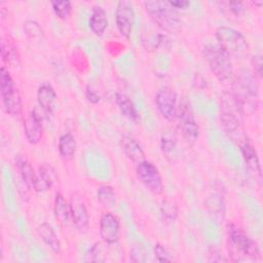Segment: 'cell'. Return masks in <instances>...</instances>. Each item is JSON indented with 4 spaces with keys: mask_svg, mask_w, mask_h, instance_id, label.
<instances>
[{
    "mask_svg": "<svg viewBox=\"0 0 263 263\" xmlns=\"http://www.w3.org/2000/svg\"><path fill=\"white\" fill-rule=\"evenodd\" d=\"M120 147L125 156L135 163L145 160V152L139 142L129 135H123L120 138Z\"/></svg>",
    "mask_w": 263,
    "mask_h": 263,
    "instance_id": "14",
    "label": "cell"
},
{
    "mask_svg": "<svg viewBox=\"0 0 263 263\" xmlns=\"http://www.w3.org/2000/svg\"><path fill=\"white\" fill-rule=\"evenodd\" d=\"M24 132L28 142L32 145L38 144L43 137L42 117L36 110H32L24 120Z\"/></svg>",
    "mask_w": 263,
    "mask_h": 263,
    "instance_id": "13",
    "label": "cell"
},
{
    "mask_svg": "<svg viewBox=\"0 0 263 263\" xmlns=\"http://www.w3.org/2000/svg\"><path fill=\"white\" fill-rule=\"evenodd\" d=\"M115 18L118 32L121 36L128 39L130 37L136 18L133 3L128 0L119 1L116 6Z\"/></svg>",
    "mask_w": 263,
    "mask_h": 263,
    "instance_id": "9",
    "label": "cell"
},
{
    "mask_svg": "<svg viewBox=\"0 0 263 263\" xmlns=\"http://www.w3.org/2000/svg\"><path fill=\"white\" fill-rule=\"evenodd\" d=\"M59 153L64 160H70L76 152V141L71 134H64L59 139Z\"/></svg>",
    "mask_w": 263,
    "mask_h": 263,
    "instance_id": "24",
    "label": "cell"
},
{
    "mask_svg": "<svg viewBox=\"0 0 263 263\" xmlns=\"http://www.w3.org/2000/svg\"><path fill=\"white\" fill-rule=\"evenodd\" d=\"M238 146L240 152L242 154V158L247 164V166L255 173L257 176H261V165L259 161V157L256 149L252 145V143L248 140V138H243L238 142Z\"/></svg>",
    "mask_w": 263,
    "mask_h": 263,
    "instance_id": "18",
    "label": "cell"
},
{
    "mask_svg": "<svg viewBox=\"0 0 263 263\" xmlns=\"http://www.w3.org/2000/svg\"><path fill=\"white\" fill-rule=\"evenodd\" d=\"M167 3L173 7V8H181L185 9L190 5V2L187 0H173V1H167Z\"/></svg>",
    "mask_w": 263,
    "mask_h": 263,
    "instance_id": "34",
    "label": "cell"
},
{
    "mask_svg": "<svg viewBox=\"0 0 263 263\" xmlns=\"http://www.w3.org/2000/svg\"><path fill=\"white\" fill-rule=\"evenodd\" d=\"M57 93L49 83H43L37 90V101L39 107L47 114H52L57 107Z\"/></svg>",
    "mask_w": 263,
    "mask_h": 263,
    "instance_id": "16",
    "label": "cell"
},
{
    "mask_svg": "<svg viewBox=\"0 0 263 263\" xmlns=\"http://www.w3.org/2000/svg\"><path fill=\"white\" fill-rule=\"evenodd\" d=\"M177 119L184 140L190 145L194 144L198 138L199 128L191 105L185 99L180 101V104L178 105Z\"/></svg>",
    "mask_w": 263,
    "mask_h": 263,
    "instance_id": "7",
    "label": "cell"
},
{
    "mask_svg": "<svg viewBox=\"0 0 263 263\" xmlns=\"http://www.w3.org/2000/svg\"><path fill=\"white\" fill-rule=\"evenodd\" d=\"M154 255L158 262H171L173 258L170 252L160 243H156L154 247Z\"/></svg>",
    "mask_w": 263,
    "mask_h": 263,
    "instance_id": "30",
    "label": "cell"
},
{
    "mask_svg": "<svg viewBox=\"0 0 263 263\" xmlns=\"http://www.w3.org/2000/svg\"><path fill=\"white\" fill-rule=\"evenodd\" d=\"M69 202L71 206L73 225H75L80 232L85 233L89 228V216L83 195L75 192L71 195Z\"/></svg>",
    "mask_w": 263,
    "mask_h": 263,
    "instance_id": "11",
    "label": "cell"
},
{
    "mask_svg": "<svg viewBox=\"0 0 263 263\" xmlns=\"http://www.w3.org/2000/svg\"><path fill=\"white\" fill-rule=\"evenodd\" d=\"M1 58L3 62L11 67H17L21 64L17 46L10 35L1 37Z\"/></svg>",
    "mask_w": 263,
    "mask_h": 263,
    "instance_id": "17",
    "label": "cell"
},
{
    "mask_svg": "<svg viewBox=\"0 0 263 263\" xmlns=\"http://www.w3.org/2000/svg\"><path fill=\"white\" fill-rule=\"evenodd\" d=\"M85 98L87 99L88 102L92 104H97L100 102V96L89 85H87L85 88Z\"/></svg>",
    "mask_w": 263,
    "mask_h": 263,
    "instance_id": "33",
    "label": "cell"
},
{
    "mask_svg": "<svg viewBox=\"0 0 263 263\" xmlns=\"http://www.w3.org/2000/svg\"><path fill=\"white\" fill-rule=\"evenodd\" d=\"M229 10L236 16L242 14L246 11V6L243 5L242 2H229L228 3Z\"/></svg>",
    "mask_w": 263,
    "mask_h": 263,
    "instance_id": "31",
    "label": "cell"
},
{
    "mask_svg": "<svg viewBox=\"0 0 263 263\" xmlns=\"http://www.w3.org/2000/svg\"><path fill=\"white\" fill-rule=\"evenodd\" d=\"M217 44L231 58H245L249 52V43L245 36L237 30L221 26L216 30Z\"/></svg>",
    "mask_w": 263,
    "mask_h": 263,
    "instance_id": "4",
    "label": "cell"
},
{
    "mask_svg": "<svg viewBox=\"0 0 263 263\" xmlns=\"http://www.w3.org/2000/svg\"><path fill=\"white\" fill-rule=\"evenodd\" d=\"M155 104L159 113L167 121H174L177 118V95L172 88L163 87L159 89L155 97Z\"/></svg>",
    "mask_w": 263,
    "mask_h": 263,
    "instance_id": "10",
    "label": "cell"
},
{
    "mask_svg": "<svg viewBox=\"0 0 263 263\" xmlns=\"http://www.w3.org/2000/svg\"><path fill=\"white\" fill-rule=\"evenodd\" d=\"M38 235L40 238L43 240V242L54 253V254H60L62 250L61 241L59 237L57 236L53 228L47 224V223H42L38 226L37 228Z\"/></svg>",
    "mask_w": 263,
    "mask_h": 263,
    "instance_id": "22",
    "label": "cell"
},
{
    "mask_svg": "<svg viewBox=\"0 0 263 263\" xmlns=\"http://www.w3.org/2000/svg\"><path fill=\"white\" fill-rule=\"evenodd\" d=\"M100 235L107 245H114L120 236V223L118 218L110 212H106L100 219Z\"/></svg>",
    "mask_w": 263,
    "mask_h": 263,
    "instance_id": "12",
    "label": "cell"
},
{
    "mask_svg": "<svg viewBox=\"0 0 263 263\" xmlns=\"http://www.w3.org/2000/svg\"><path fill=\"white\" fill-rule=\"evenodd\" d=\"M254 5H257L259 7H261V5L263 4V1H255V2H252Z\"/></svg>",
    "mask_w": 263,
    "mask_h": 263,
    "instance_id": "35",
    "label": "cell"
},
{
    "mask_svg": "<svg viewBox=\"0 0 263 263\" xmlns=\"http://www.w3.org/2000/svg\"><path fill=\"white\" fill-rule=\"evenodd\" d=\"M88 26L91 32L95 35H102L107 27H108V18L107 13L105 9L100 5H95L92 7L89 20H88Z\"/></svg>",
    "mask_w": 263,
    "mask_h": 263,
    "instance_id": "21",
    "label": "cell"
},
{
    "mask_svg": "<svg viewBox=\"0 0 263 263\" xmlns=\"http://www.w3.org/2000/svg\"><path fill=\"white\" fill-rule=\"evenodd\" d=\"M245 107L232 90L225 91L221 98V122L227 134L239 136V141L246 138L242 134Z\"/></svg>",
    "mask_w": 263,
    "mask_h": 263,
    "instance_id": "1",
    "label": "cell"
},
{
    "mask_svg": "<svg viewBox=\"0 0 263 263\" xmlns=\"http://www.w3.org/2000/svg\"><path fill=\"white\" fill-rule=\"evenodd\" d=\"M202 52L213 74L220 81H228L232 75L231 58L218 44L213 43L205 44Z\"/></svg>",
    "mask_w": 263,
    "mask_h": 263,
    "instance_id": "5",
    "label": "cell"
},
{
    "mask_svg": "<svg viewBox=\"0 0 263 263\" xmlns=\"http://www.w3.org/2000/svg\"><path fill=\"white\" fill-rule=\"evenodd\" d=\"M176 145H177V138H176L175 134H173L171 132H164L161 135L160 147H161L162 152L167 157L173 154V152L176 149Z\"/></svg>",
    "mask_w": 263,
    "mask_h": 263,
    "instance_id": "27",
    "label": "cell"
},
{
    "mask_svg": "<svg viewBox=\"0 0 263 263\" xmlns=\"http://www.w3.org/2000/svg\"><path fill=\"white\" fill-rule=\"evenodd\" d=\"M0 95L6 113L11 116H20L23 110L22 98L8 69L4 66L1 67L0 72Z\"/></svg>",
    "mask_w": 263,
    "mask_h": 263,
    "instance_id": "6",
    "label": "cell"
},
{
    "mask_svg": "<svg viewBox=\"0 0 263 263\" xmlns=\"http://www.w3.org/2000/svg\"><path fill=\"white\" fill-rule=\"evenodd\" d=\"M229 253L233 261L242 259L256 260L260 257L257 243L237 225L231 223L227 226Z\"/></svg>",
    "mask_w": 263,
    "mask_h": 263,
    "instance_id": "2",
    "label": "cell"
},
{
    "mask_svg": "<svg viewBox=\"0 0 263 263\" xmlns=\"http://www.w3.org/2000/svg\"><path fill=\"white\" fill-rule=\"evenodd\" d=\"M15 167L18 173V177L21 179V182L27 187V188H33L36 173L33 170V166L29 162L26 156L24 155H16L15 156Z\"/></svg>",
    "mask_w": 263,
    "mask_h": 263,
    "instance_id": "20",
    "label": "cell"
},
{
    "mask_svg": "<svg viewBox=\"0 0 263 263\" xmlns=\"http://www.w3.org/2000/svg\"><path fill=\"white\" fill-rule=\"evenodd\" d=\"M252 65L254 67L255 76L257 75L259 78H261L262 77V58H261L260 54H257V55L253 57Z\"/></svg>",
    "mask_w": 263,
    "mask_h": 263,
    "instance_id": "32",
    "label": "cell"
},
{
    "mask_svg": "<svg viewBox=\"0 0 263 263\" xmlns=\"http://www.w3.org/2000/svg\"><path fill=\"white\" fill-rule=\"evenodd\" d=\"M137 176L141 183L153 194L159 195L163 192L164 186L158 168L150 161L144 160L137 164Z\"/></svg>",
    "mask_w": 263,
    "mask_h": 263,
    "instance_id": "8",
    "label": "cell"
},
{
    "mask_svg": "<svg viewBox=\"0 0 263 263\" xmlns=\"http://www.w3.org/2000/svg\"><path fill=\"white\" fill-rule=\"evenodd\" d=\"M160 213L164 221L174 223L178 217V206L171 199H163L160 203Z\"/></svg>",
    "mask_w": 263,
    "mask_h": 263,
    "instance_id": "26",
    "label": "cell"
},
{
    "mask_svg": "<svg viewBox=\"0 0 263 263\" xmlns=\"http://www.w3.org/2000/svg\"><path fill=\"white\" fill-rule=\"evenodd\" d=\"M51 7L55 15L62 20L68 18L72 12V3L70 1H51Z\"/></svg>",
    "mask_w": 263,
    "mask_h": 263,
    "instance_id": "28",
    "label": "cell"
},
{
    "mask_svg": "<svg viewBox=\"0 0 263 263\" xmlns=\"http://www.w3.org/2000/svg\"><path fill=\"white\" fill-rule=\"evenodd\" d=\"M53 212H54L55 219L62 226L68 227L71 224H73L70 202H68L63 196V194L59 192L55 193V196H54Z\"/></svg>",
    "mask_w": 263,
    "mask_h": 263,
    "instance_id": "19",
    "label": "cell"
},
{
    "mask_svg": "<svg viewBox=\"0 0 263 263\" xmlns=\"http://www.w3.org/2000/svg\"><path fill=\"white\" fill-rule=\"evenodd\" d=\"M97 197L104 208L111 209L116 204V194L110 185H101L98 187Z\"/></svg>",
    "mask_w": 263,
    "mask_h": 263,
    "instance_id": "25",
    "label": "cell"
},
{
    "mask_svg": "<svg viewBox=\"0 0 263 263\" xmlns=\"http://www.w3.org/2000/svg\"><path fill=\"white\" fill-rule=\"evenodd\" d=\"M116 104L121 112V114L129 119L130 121L137 122L139 120V114L138 111L134 105V103L130 101V99L121 92L116 93Z\"/></svg>",
    "mask_w": 263,
    "mask_h": 263,
    "instance_id": "23",
    "label": "cell"
},
{
    "mask_svg": "<svg viewBox=\"0 0 263 263\" xmlns=\"http://www.w3.org/2000/svg\"><path fill=\"white\" fill-rule=\"evenodd\" d=\"M145 9L155 25L167 32H177L182 27V21L176 11L165 1H145Z\"/></svg>",
    "mask_w": 263,
    "mask_h": 263,
    "instance_id": "3",
    "label": "cell"
},
{
    "mask_svg": "<svg viewBox=\"0 0 263 263\" xmlns=\"http://www.w3.org/2000/svg\"><path fill=\"white\" fill-rule=\"evenodd\" d=\"M55 178L57 175L53 167L47 163H43L39 166L38 173H36L33 189L36 192H45L52 187Z\"/></svg>",
    "mask_w": 263,
    "mask_h": 263,
    "instance_id": "15",
    "label": "cell"
},
{
    "mask_svg": "<svg viewBox=\"0 0 263 263\" xmlns=\"http://www.w3.org/2000/svg\"><path fill=\"white\" fill-rule=\"evenodd\" d=\"M25 32L27 34V36L30 39H37V38H41V36L43 35L42 29L39 26L38 23L34 22V21H28L26 22L25 26H24Z\"/></svg>",
    "mask_w": 263,
    "mask_h": 263,
    "instance_id": "29",
    "label": "cell"
}]
</instances>
